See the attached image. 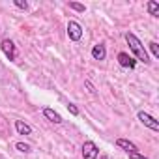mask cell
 <instances>
[{
  "mask_svg": "<svg viewBox=\"0 0 159 159\" xmlns=\"http://www.w3.org/2000/svg\"><path fill=\"white\" fill-rule=\"evenodd\" d=\"M125 41H127V45H129V49H131V52L137 56V60L139 62H144V64H150V56H148V52H146V49H144V45L140 43V39L135 36V34H131V32H127L125 34Z\"/></svg>",
  "mask_w": 159,
  "mask_h": 159,
  "instance_id": "1",
  "label": "cell"
},
{
  "mask_svg": "<svg viewBox=\"0 0 159 159\" xmlns=\"http://www.w3.org/2000/svg\"><path fill=\"white\" fill-rule=\"evenodd\" d=\"M99 148L94 140H84L83 144V159H98Z\"/></svg>",
  "mask_w": 159,
  "mask_h": 159,
  "instance_id": "2",
  "label": "cell"
},
{
  "mask_svg": "<svg viewBox=\"0 0 159 159\" xmlns=\"http://www.w3.org/2000/svg\"><path fill=\"white\" fill-rule=\"evenodd\" d=\"M137 118L140 120V124H144L148 129H152V131H159V122L152 116V114H148V112H144V111H140L139 114H137Z\"/></svg>",
  "mask_w": 159,
  "mask_h": 159,
  "instance_id": "3",
  "label": "cell"
},
{
  "mask_svg": "<svg viewBox=\"0 0 159 159\" xmlns=\"http://www.w3.org/2000/svg\"><path fill=\"white\" fill-rule=\"evenodd\" d=\"M67 38L71 41H79L83 38V26L79 25L77 21H69L67 23Z\"/></svg>",
  "mask_w": 159,
  "mask_h": 159,
  "instance_id": "4",
  "label": "cell"
},
{
  "mask_svg": "<svg viewBox=\"0 0 159 159\" xmlns=\"http://www.w3.org/2000/svg\"><path fill=\"white\" fill-rule=\"evenodd\" d=\"M0 49H2V52L6 54L8 60H15V58H17V49H15V43H13L11 39H2Z\"/></svg>",
  "mask_w": 159,
  "mask_h": 159,
  "instance_id": "5",
  "label": "cell"
},
{
  "mask_svg": "<svg viewBox=\"0 0 159 159\" xmlns=\"http://www.w3.org/2000/svg\"><path fill=\"white\" fill-rule=\"evenodd\" d=\"M118 64H120L122 67H125V69H135L137 60H135L131 54H127V52H120V54H118Z\"/></svg>",
  "mask_w": 159,
  "mask_h": 159,
  "instance_id": "6",
  "label": "cell"
},
{
  "mask_svg": "<svg viewBox=\"0 0 159 159\" xmlns=\"http://www.w3.org/2000/svg\"><path fill=\"white\" fill-rule=\"evenodd\" d=\"M43 116H45L49 122H52V124H62V122H64L62 116H60L54 109H51V107H45V109H43Z\"/></svg>",
  "mask_w": 159,
  "mask_h": 159,
  "instance_id": "7",
  "label": "cell"
},
{
  "mask_svg": "<svg viewBox=\"0 0 159 159\" xmlns=\"http://www.w3.org/2000/svg\"><path fill=\"white\" fill-rule=\"evenodd\" d=\"M116 146L118 148H122L124 152H127V153H131V152H139V148H137V144H133L131 140H127V139H118L116 140Z\"/></svg>",
  "mask_w": 159,
  "mask_h": 159,
  "instance_id": "8",
  "label": "cell"
},
{
  "mask_svg": "<svg viewBox=\"0 0 159 159\" xmlns=\"http://www.w3.org/2000/svg\"><path fill=\"white\" fill-rule=\"evenodd\" d=\"M105 56H107V49L103 43H98L92 47V58L94 60H105Z\"/></svg>",
  "mask_w": 159,
  "mask_h": 159,
  "instance_id": "9",
  "label": "cell"
},
{
  "mask_svg": "<svg viewBox=\"0 0 159 159\" xmlns=\"http://www.w3.org/2000/svg\"><path fill=\"white\" fill-rule=\"evenodd\" d=\"M15 129L19 135H32V127L28 124H25L23 120H15Z\"/></svg>",
  "mask_w": 159,
  "mask_h": 159,
  "instance_id": "10",
  "label": "cell"
},
{
  "mask_svg": "<svg viewBox=\"0 0 159 159\" xmlns=\"http://www.w3.org/2000/svg\"><path fill=\"white\" fill-rule=\"evenodd\" d=\"M146 10L152 17H159V2H155V0H150L146 4Z\"/></svg>",
  "mask_w": 159,
  "mask_h": 159,
  "instance_id": "11",
  "label": "cell"
},
{
  "mask_svg": "<svg viewBox=\"0 0 159 159\" xmlns=\"http://www.w3.org/2000/svg\"><path fill=\"white\" fill-rule=\"evenodd\" d=\"M67 6H69V10H75V11H79V13H84V11H86V6H84V4H79V2H69Z\"/></svg>",
  "mask_w": 159,
  "mask_h": 159,
  "instance_id": "12",
  "label": "cell"
},
{
  "mask_svg": "<svg viewBox=\"0 0 159 159\" xmlns=\"http://www.w3.org/2000/svg\"><path fill=\"white\" fill-rule=\"evenodd\" d=\"M148 47H150V51H152L153 58H159V45H157V41H150V43H148Z\"/></svg>",
  "mask_w": 159,
  "mask_h": 159,
  "instance_id": "13",
  "label": "cell"
},
{
  "mask_svg": "<svg viewBox=\"0 0 159 159\" xmlns=\"http://www.w3.org/2000/svg\"><path fill=\"white\" fill-rule=\"evenodd\" d=\"M15 148H17L19 152H23V153H30V152H32L30 144H25V142H17V144H15Z\"/></svg>",
  "mask_w": 159,
  "mask_h": 159,
  "instance_id": "14",
  "label": "cell"
},
{
  "mask_svg": "<svg viewBox=\"0 0 159 159\" xmlns=\"http://www.w3.org/2000/svg\"><path fill=\"white\" fill-rule=\"evenodd\" d=\"M13 6L19 10H28V2L26 0H13Z\"/></svg>",
  "mask_w": 159,
  "mask_h": 159,
  "instance_id": "15",
  "label": "cell"
},
{
  "mask_svg": "<svg viewBox=\"0 0 159 159\" xmlns=\"http://www.w3.org/2000/svg\"><path fill=\"white\" fill-rule=\"evenodd\" d=\"M67 111H69V114H71V116H79V109H77V105L69 103V105H67Z\"/></svg>",
  "mask_w": 159,
  "mask_h": 159,
  "instance_id": "16",
  "label": "cell"
},
{
  "mask_svg": "<svg viewBox=\"0 0 159 159\" xmlns=\"http://www.w3.org/2000/svg\"><path fill=\"white\" fill-rule=\"evenodd\" d=\"M129 155V159H150V157H144L142 153H139V152H131V153H127Z\"/></svg>",
  "mask_w": 159,
  "mask_h": 159,
  "instance_id": "17",
  "label": "cell"
},
{
  "mask_svg": "<svg viewBox=\"0 0 159 159\" xmlns=\"http://www.w3.org/2000/svg\"><path fill=\"white\" fill-rule=\"evenodd\" d=\"M86 88H88V90H90L92 94H96V88L92 86V83H90V81H86Z\"/></svg>",
  "mask_w": 159,
  "mask_h": 159,
  "instance_id": "18",
  "label": "cell"
}]
</instances>
